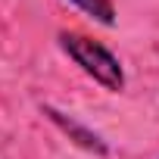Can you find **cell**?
Masks as SVG:
<instances>
[{
  "label": "cell",
  "mask_w": 159,
  "mask_h": 159,
  "mask_svg": "<svg viewBox=\"0 0 159 159\" xmlns=\"http://www.w3.org/2000/svg\"><path fill=\"white\" fill-rule=\"evenodd\" d=\"M78 10H84L91 19H97L100 25H116V7L112 0H72Z\"/></svg>",
  "instance_id": "3957f363"
},
{
  "label": "cell",
  "mask_w": 159,
  "mask_h": 159,
  "mask_svg": "<svg viewBox=\"0 0 159 159\" xmlns=\"http://www.w3.org/2000/svg\"><path fill=\"white\" fill-rule=\"evenodd\" d=\"M59 44L97 84H103L106 91H122L125 88V72H122L119 59L103 44H97L84 34H75V31H59Z\"/></svg>",
  "instance_id": "6da1fadb"
},
{
  "label": "cell",
  "mask_w": 159,
  "mask_h": 159,
  "mask_svg": "<svg viewBox=\"0 0 159 159\" xmlns=\"http://www.w3.org/2000/svg\"><path fill=\"white\" fill-rule=\"evenodd\" d=\"M44 112H47V119H50L56 128H62V131H66L78 147H84V150H91V153H100V156H106V153H109V150H106V143H103L94 131H88L84 125H78L75 119H66V116H62V112H56L53 106H44Z\"/></svg>",
  "instance_id": "7a4b0ae2"
}]
</instances>
